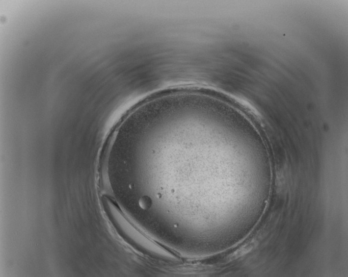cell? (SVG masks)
<instances>
[{
  "label": "cell",
  "instance_id": "cell-1",
  "mask_svg": "<svg viewBox=\"0 0 348 277\" xmlns=\"http://www.w3.org/2000/svg\"><path fill=\"white\" fill-rule=\"evenodd\" d=\"M106 207L107 211L112 224L119 234L131 246L147 254H156L167 258L174 257L169 252L151 241L134 228L114 204L107 202Z\"/></svg>",
  "mask_w": 348,
  "mask_h": 277
},
{
  "label": "cell",
  "instance_id": "cell-2",
  "mask_svg": "<svg viewBox=\"0 0 348 277\" xmlns=\"http://www.w3.org/2000/svg\"><path fill=\"white\" fill-rule=\"evenodd\" d=\"M203 101H204V100H203ZM202 106H203V104H202ZM201 110H202V108H201ZM201 112H200V113H201Z\"/></svg>",
  "mask_w": 348,
  "mask_h": 277
}]
</instances>
